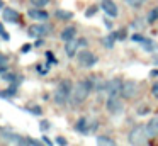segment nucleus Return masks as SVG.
Listing matches in <instances>:
<instances>
[{
  "label": "nucleus",
  "instance_id": "1",
  "mask_svg": "<svg viewBox=\"0 0 158 146\" xmlns=\"http://www.w3.org/2000/svg\"><path fill=\"white\" fill-rule=\"evenodd\" d=\"M90 90H92V81H90V80H82V81H78V83L75 85V88H73L72 95H70V100H72V104H73V105L82 104V102L85 100L87 97H89Z\"/></svg>",
  "mask_w": 158,
  "mask_h": 146
},
{
  "label": "nucleus",
  "instance_id": "2",
  "mask_svg": "<svg viewBox=\"0 0 158 146\" xmlns=\"http://www.w3.org/2000/svg\"><path fill=\"white\" fill-rule=\"evenodd\" d=\"M70 95H72V83H70L68 80H63L61 83L56 87L53 98H55V102L58 105H65L66 102L70 100Z\"/></svg>",
  "mask_w": 158,
  "mask_h": 146
},
{
  "label": "nucleus",
  "instance_id": "3",
  "mask_svg": "<svg viewBox=\"0 0 158 146\" xmlns=\"http://www.w3.org/2000/svg\"><path fill=\"white\" fill-rule=\"evenodd\" d=\"M148 138V132L144 126H136V127L131 129L129 132V143L131 144H144Z\"/></svg>",
  "mask_w": 158,
  "mask_h": 146
},
{
  "label": "nucleus",
  "instance_id": "4",
  "mask_svg": "<svg viewBox=\"0 0 158 146\" xmlns=\"http://www.w3.org/2000/svg\"><path fill=\"white\" fill-rule=\"evenodd\" d=\"M138 92H139V87H138L136 81H124L123 83V90H121V95H123L124 98H134L138 95Z\"/></svg>",
  "mask_w": 158,
  "mask_h": 146
},
{
  "label": "nucleus",
  "instance_id": "5",
  "mask_svg": "<svg viewBox=\"0 0 158 146\" xmlns=\"http://www.w3.org/2000/svg\"><path fill=\"white\" fill-rule=\"evenodd\" d=\"M106 107L109 114H119L123 111V102H121L119 95H109V98L106 102Z\"/></svg>",
  "mask_w": 158,
  "mask_h": 146
},
{
  "label": "nucleus",
  "instance_id": "6",
  "mask_svg": "<svg viewBox=\"0 0 158 146\" xmlns=\"http://www.w3.org/2000/svg\"><path fill=\"white\" fill-rule=\"evenodd\" d=\"M78 65L80 66H94V65L97 63V56L94 53H90V51H82V53H78Z\"/></svg>",
  "mask_w": 158,
  "mask_h": 146
},
{
  "label": "nucleus",
  "instance_id": "7",
  "mask_svg": "<svg viewBox=\"0 0 158 146\" xmlns=\"http://www.w3.org/2000/svg\"><path fill=\"white\" fill-rule=\"evenodd\" d=\"M106 90L109 95H121V90H123V83H121L119 78H112L110 81L106 83Z\"/></svg>",
  "mask_w": 158,
  "mask_h": 146
},
{
  "label": "nucleus",
  "instance_id": "8",
  "mask_svg": "<svg viewBox=\"0 0 158 146\" xmlns=\"http://www.w3.org/2000/svg\"><path fill=\"white\" fill-rule=\"evenodd\" d=\"M100 5H102L104 12H106L109 17H112V19H114V17H117L119 10H117V5L112 2V0H102V3H100Z\"/></svg>",
  "mask_w": 158,
  "mask_h": 146
},
{
  "label": "nucleus",
  "instance_id": "9",
  "mask_svg": "<svg viewBox=\"0 0 158 146\" xmlns=\"http://www.w3.org/2000/svg\"><path fill=\"white\" fill-rule=\"evenodd\" d=\"M27 15L31 17V19H34V20H46L49 17V14L44 12L43 9H39V7H34V9H31L27 12Z\"/></svg>",
  "mask_w": 158,
  "mask_h": 146
},
{
  "label": "nucleus",
  "instance_id": "10",
  "mask_svg": "<svg viewBox=\"0 0 158 146\" xmlns=\"http://www.w3.org/2000/svg\"><path fill=\"white\" fill-rule=\"evenodd\" d=\"M78 41H75V39H70V41H65V53H66V56H70V58H73L77 54V48H78Z\"/></svg>",
  "mask_w": 158,
  "mask_h": 146
},
{
  "label": "nucleus",
  "instance_id": "11",
  "mask_svg": "<svg viewBox=\"0 0 158 146\" xmlns=\"http://www.w3.org/2000/svg\"><path fill=\"white\" fill-rule=\"evenodd\" d=\"M49 32L48 26H31L29 27V36L36 37V36H44V34Z\"/></svg>",
  "mask_w": 158,
  "mask_h": 146
},
{
  "label": "nucleus",
  "instance_id": "12",
  "mask_svg": "<svg viewBox=\"0 0 158 146\" xmlns=\"http://www.w3.org/2000/svg\"><path fill=\"white\" fill-rule=\"evenodd\" d=\"M146 132H148V138H153V136H158V117L151 119L146 126Z\"/></svg>",
  "mask_w": 158,
  "mask_h": 146
},
{
  "label": "nucleus",
  "instance_id": "13",
  "mask_svg": "<svg viewBox=\"0 0 158 146\" xmlns=\"http://www.w3.org/2000/svg\"><path fill=\"white\" fill-rule=\"evenodd\" d=\"M4 20H9V22H17L19 20V14L15 12L14 9H4Z\"/></svg>",
  "mask_w": 158,
  "mask_h": 146
},
{
  "label": "nucleus",
  "instance_id": "14",
  "mask_svg": "<svg viewBox=\"0 0 158 146\" xmlns=\"http://www.w3.org/2000/svg\"><path fill=\"white\" fill-rule=\"evenodd\" d=\"M75 34H77V29H75V27H65V29L61 31V39H63V41L75 39Z\"/></svg>",
  "mask_w": 158,
  "mask_h": 146
},
{
  "label": "nucleus",
  "instance_id": "15",
  "mask_svg": "<svg viewBox=\"0 0 158 146\" xmlns=\"http://www.w3.org/2000/svg\"><path fill=\"white\" fill-rule=\"evenodd\" d=\"M75 129H77L78 132H89V119H87V117L78 119V122H77Z\"/></svg>",
  "mask_w": 158,
  "mask_h": 146
},
{
  "label": "nucleus",
  "instance_id": "16",
  "mask_svg": "<svg viewBox=\"0 0 158 146\" xmlns=\"http://www.w3.org/2000/svg\"><path fill=\"white\" fill-rule=\"evenodd\" d=\"M56 17L61 19V20H68V19H72V17H73V14L68 12V10H56Z\"/></svg>",
  "mask_w": 158,
  "mask_h": 146
},
{
  "label": "nucleus",
  "instance_id": "17",
  "mask_svg": "<svg viewBox=\"0 0 158 146\" xmlns=\"http://www.w3.org/2000/svg\"><path fill=\"white\" fill-rule=\"evenodd\" d=\"M97 144H104V146H112L114 141L110 138H107V136H99L97 138Z\"/></svg>",
  "mask_w": 158,
  "mask_h": 146
},
{
  "label": "nucleus",
  "instance_id": "18",
  "mask_svg": "<svg viewBox=\"0 0 158 146\" xmlns=\"http://www.w3.org/2000/svg\"><path fill=\"white\" fill-rule=\"evenodd\" d=\"M117 39V36H116V32H112V34H109V36L104 39V44H106L107 48H112L114 46V41Z\"/></svg>",
  "mask_w": 158,
  "mask_h": 146
},
{
  "label": "nucleus",
  "instance_id": "19",
  "mask_svg": "<svg viewBox=\"0 0 158 146\" xmlns=\"http://www.w3.org/2000/svg\"><path fill=\"white\" fill-rule=\"evenodd\" d=\"M155 20H158V7L151 9L150 14H148V22H155Z\"/></svg>",
  "mask_w": 158,
  "mask_h": 146
},
{
  "label": "nucleus",
  "instance_id": "20",
  "mask_svg": "<svg viewBox=\"0 0 158 146\" xmlns=\"http://www.w3.org/2000/svg\"><path fill=\"white\" fill-rule=\"evenodd\" d=\"M29 2H31L34 7H39V9H43V7H46V5L49 3V0H29Z\"/></svg>",
  "mask_w": 158,
  "mask_h": 146
},
{
  "label": "nucleus",
  "instance_id": "21",
  "mask_svg": "<svg viewBox=\"0 0 158 146\" xmlns=\"http://www.w3.org/2000/svg\"><path fill=\"white\" fill-rule=\"evenodd\" d=\"M126 2L129 3L131 7H141L144 2H146V0H126Z\"/></svg>",
  "mask_w": 158,
  "mask_h": 146
},
{
  "label": "nucleus",
  "instance_id": "22",
  "mask_svg": "<svg viewBox=\"0 0 158 146\" xmlns=\"http://www.w3.org/2000/svg\"><path fill=\"white\" fill-rule=\"evenodd\" d=\"M95 12H97V5H92V7H89V9H87L85 15H87V17H92Z\"/></svg>",
  "mask_w": 158,
  "mask_h": 146
},
{
  "label": "nucleus",
  "instance_id": "23",
  "mask_svg": "<svg viewBox=\"0 0 158 146\" xmlns=\"http://www.w3.org/2000/svg\"><path fill=\"white\" fill-rule=\"evenodd\" d=\"M116 36H117V39H126V29L117 31V32H116Z\"/></svg>",
  "mask_w": 158,
  "mask_h": 146
},
{
  "label": "nucleus",
  "instance_id": "24",
  "mask_svg": "<svg viewBox=\"0 0 158 146\" xmlns=\"http://www.w3.org/2000/svg\"><path fill=\"white\" fill-rule=\"evenodd\" d=\"M151 92H153V95L158 98V81H155V83H153V88H151Z\"/></svg>",
  "mask_w": 158,
  "mask_h": 146
},
{
  "label": "nucleus",
  "instance_id": "25",
  "mask_svg": "<svg viewBox=\"0 0 158 146\" xmlns=\"http://www.w3.org/2000/svg\"><path fill=\"white\" fill-rule=\"evenodd\" d=\"M0 36L4 37V39H9V34L4 31V26H2V24H0Z\"/></svg>",
  "mask_w": 158,
  "mask_h": 146
},
{
  "label": "nucleus",
  "instance_id": "26",
  "mask_svg": "<svg viewBox=\"0 0 158 146\" xmlns=\"http://www.w3.org/2000/svg\"><path fill=\"white\" fill-rule=\"evenodd\" d=\"M133 41H136V43H138V41H139V43H143L144 37L141 36V34H134V36H133Z\"/></svg>",
  "mask_w": 158,
  "mask_h": 146
},
{
  "label": "nucleus",
  "instance_id": "27",
  "mask_svg": "<svg viewBox=\"0 0 158 146\" xmlns=\"http://www.w3.org/2000/svg\"><path fill=\"white\" fill-rule=\"evenodd\" d=\"M46 56H48V60L51 61V63H56V60H55V56H53L51 51H48V53H46Z\"/></svg>",
  "mask_w": 158,
  "mask_h": 146
},
{
  "label": "nucleus",
  "instance_id": "28",
  "mask_svg": "<svg viewBox=\"0 0 158 146\" xmlns=\"http://www.w3.org/2000/svg\"><path fill=\"white\" fill-rule=\"evenodd\" d=\"M56 143H58V144H66L68 141H66L65 138H61V136H60V138H56Z\"/></svg>",
  "mask_w": 158,
  "mask_h": 146
},
{
  "label": "nucleus",
  "instance_id": "29",
  "mask_svg": "<svg viewBox=\"0 0 158 146\" xmlns=\"http://www.w3.org/2000/svg\"><path fill=\"white\" fill-rule=\"evenodd\" d=\"M31 112H32V114H36V115H39V114H41V109H39V107H32Z\"/></svg>",
  "mask_w": 158,
  "mask_h": 146
},
{
  "label": "nucleus",
  "instance_id": "30",
  "mask_svg": "<svg viewBox=\"0 0 158 146\" xmlns=\"http://www.w3.org/2000/svg\"><path fill=\"white\" fill-rule=\"evenodd\" d=\"M5 70H7V68H5V65H0V75L5 73Z\"/></svg>",
  "mask_w": 158,
  "mask_h": 146
},
{
  "label": "nucleus",
  "instance_id": "31",
  "mask_svg": "<svg viewBox=\"0 0 158 146\" xmlns=\"http://www.w3.org/2000/svg\"><path fill=\"white\" fill-rule=\"evenodd\" d=\"M0 65H5V56L4 54H0Z\"/></svg>",
  "mask_w": 158,
  "mask_h": 146
},
{
  "label": "nucleus",
  "instance_id": "32",
  "mask_svg": "<svg viewBox=\"0 0 158 146\" xmlns=\"http://www.w3.org/2000/svg\"><path fill=\"white\" fill-rule=\"evenodd\" d=\"M41 129L44 131V129H48V122H41Z\"/></svg>",
  "mask_w": 158,
  "mask_h": 146
},
{
  "label": "nucleus",
  "instance_id": "33",
  "mask_svg": "<svg viewBox=\"0 0 158 146\" xmlns=\"http://www.w3.org/2000/svg\"><path fill=\"white\" fill-rule=\"evenodd\" d=\"M78 43H80V46H87V39H80Z\"/></svg>",
  "mask_w": 158,
  "mask_h": 146
},
{
  "label": "nucleus",
  "instance_id": "34",
  "mask_svg": "<svg viewBox=\"0 0 158 146\" xmlns=\"http://www.w3.org/2000/svg\"><path fill=\"white\" fill-rule=\"evenodd\" d=\"M29 49H31V46H29V44H26V46H22V51H24V53H26V51H29Z\"/></svg>",
  "mask_w": 158,
  "mask_h": 146
},
{
  "label": "nucleus",
  "instance_id": "35",
  "mask_svg": "<svg viewBox=\"0 0 158 146\" xmlns=\"http://www.w3.org/2000/svg\"><path fill=\"white\" fill-rule=\"evenodd\" d=\"M138 114H148V109H141V111H138Z\"/></svg>",
  "mask_w": 158,
  "mask_h": 146
},
{
  "label": "nucleus",
  "instance_id": "36",
  "mask_svg": "<svg viewBox=\"0 0 158 146\" xmlns=\"http://www.w3.org/2000/svg\"><path fill=\"white\" fill-rule=\"evenodd\" d=\"M156 75H158V70H153V71H151V77H156Z\"/></svg>",
  "mask_w": 158,
  "mask_h": 146
},
{
  "label": "nucleus",
  "instance_id": "37",
  "mask_svg": "<svg viewBox=\"0 0 158 146\" xmlns=\"http://www.w3.org/2000/svg\"><path fill=\"white\" fill-rule=\"evenodd\" d=\"M0 7H2V2H0Z\"/></svg>",
  "mask_w": 158,
  "mask_h": 146
}]
</instances>
